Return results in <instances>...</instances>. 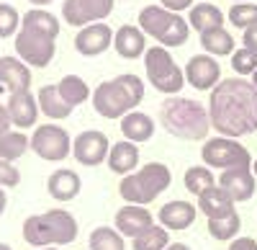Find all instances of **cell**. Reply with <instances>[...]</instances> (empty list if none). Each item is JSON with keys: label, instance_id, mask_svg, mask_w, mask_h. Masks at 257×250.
<instances>
[{"label": "cell", "instance_id": "cell-1", "mask_svg": "<svg viewBox=\"0 0 257 250\" xmlns=\"http://www.w3.org/2000/svg\"><path fill=\"white\" fill-rule=\"evenodd\" d=\"M211 127L219 137L237 139L257 132V88L252 80L226 77L211 91L208 101Z\"/></svg>", "mask_w": 257, "mask_h": 250}, {"label": "cell", "instance_id": "cell-2", "mask_svg": "<svg viewBox=\"0 0 257 250\" xmlns=\"http://www.w3.org/2000/svg\"><path fill=\"white\" fill-rule=\"evenodd\" d=\"M160 121L170 134H175L180 139H190V142L206 139L211 129V116L203 103L180 98V96H170L160 106Z\"/></svg>", "mask_w": 257, "mask_h": 250}, {"label": "cell", "instance_id": "cell-3", "mask_svg": "<svg viewBox=\"0 0 257 250\" xmlns=\"http://www.w3.org/2000/svg\"><path fill=\"white\" fill-rule=\"evenodd\" d=\"M144 98V82L139 75H118L105 80L93 91V109L103 119H123L137 111Z\"/></svg>", "mask_w": 257, "mask_h": 250}, {"label": "cell", "instance_id": "cell-4", "mask_svg": "<svg viewBox=\"0 0 257 250\" xmlns=\"http://www.w3.org/2000/svg\"><path fill=\"white\" fill-rule=\"evenodd\" d=\"M173 183V173L165 162H149L144 168L134 171L132 176H123L118 183V194L126 204L147 206L152 204L165 189Z\"/></svg>", "mask_w": 257, "mask_h": 250}, {"label": "cell", "instance_id": "cell-5", "mask_svg": "<svg viewBox=\"0 0 257 250\" xmlns=\"http://www.w3.org/2000/svg\"><path fill=\"white\" fill-rule=\"evenodd\" d=\"M139 29L160 41V47H183L190 34V24L180 16L162 6H147L139 11Z\"/></svg>", "mask_w": 257, "mask_h": 250}, {"label": "cell", "instance_id": "cell-6", "mask_svg": "<svg viewBox=\"0 0 257 250\" xmlns=\"http://www.w3.org/2000/svg\"><path fill=\"white\" fill-rule=\"evenodd\" d=\"M144 67L147 77L152 82V88L165 93V96H178L185 86V70L178 67V62L173 59L165 47H149L144 54Z\"/></svg>", "mask_w": 257, "mask_h": 250}, {"label": "cell", "instance_id": "cell-7", "mask_svg": "<svg viewBox=\"0 0 257 250\" xmlns=\"http://www.w3.org/2000/svg\"><path fill=\"white\" fill-rule=\"evenodd\" d=\"M201 157L211 168H221V171H231V168H252V157L247 152L244 144H239L237 139L229 137H213L201 147Z\"/></svg>", "mask_w": 257, "mask_h": 250}, {"label": "cell", "instance_id": "cell-8", "mask_svg": "<svg viewBox=\"0 0 257 250\" xmlns=\"http://www.w3.org/2000/svg\"><path fill=\"white\" fill-rule=\"evenodd\" d=\"M54 39L41 34L36 29H29V26H21L18 34H16V54L26 62L31 67H47L49 62L54 59Z\"/></svg>", "mask_w": 257, "mask_h": 250}, {"label": "cell", "instance_id": "cell-9", "mask_svg": "<svg viewBox=\"0 0 257 250\" xmlns=\"http://www.w3.org/2000/svg\"><path fill=\"white\" fill-rule=\"evenodd\" d=\"M31 150L49 162H62L72 152V139L67 129L57 127V124H41L31 134Z\"/></svg>", "mask_w": 257, "mask_h": 250}, {"label": "cell", "instance_id": "cell-10", "mask_svg": "<svg viewBox=\"0 0 257 250\" xmlns=\"http://www.w3.org/2000/svg\"><path fill=\"white\" fill-rule=\"evenodd\" d=\"M111 13H113V0H64L62 6V18L77 29L100 24Z\"/></svg>", "mask_w": 257, "mask_h": 250}, {"label": "cell", "instance_id": "cell-11", "mask_svg": "<svg viewBox=\"0 0 257 250\" xmlns=\"http://www.w3.org/2000/svg\"><path fill=\"white\" fill-rule=\"evenodd\" d=\"M108 152H111V142L103 132L98 129H88V132H80L75 139H72V155L80 165H100L103 160H108Z\"/></svg>", "mask_w": 257, "mask_h": 250}, {"label": "cell", "instance_id": "cell-12", "mask_svg": "<svg viewBox=\"0 0 257 250\" xmlns=\"http://www.w3.org/2000/svg\"><path fill=\"white\" fill-rule=\"evenodd\" d=\"M185 82L196 91H213L221 82V65L211 54H196L185 65Z\"/></svg>", "mask_w": 257, "mask_h": 250}, {"label": "cell", "instance_id": "cell-13", "mask_svg": "<svg viewBox=\"0 0 257 250\" xmlns=\"http://www.w3.org/2000/svg\"><path fill=\"white\" fill-rule=\"evenodd\" d=\"M113 227L123 235V237H132L137 240L139 235H144L147 230L155 227V217L149 214L147 206H137V204H126L116 212L113 217Z\"/></svg>", "mask_w": 257, "mask_h": 250}, {"label": "cell", "instance_id": "cell-14", "mask_svg": "<svg viewBox=\"0 0 257 250\" xmlns=\"http://www.w3.org/2000/svg\"><path fill=\"white\" fill-rule=\"evenodd\" d=\"M113 44V31L108 24H90V26H82L75 36V49L82 57H98L103 54Z\"/></svg>", "mask_w": 257, "mask_h": 250}, {"label": "cell", "instance_id": "cell-15", "mask_svg": "<svg viewBox=\"0 0 257 250\" xmlns=\"http://www.w3.org/2000/svg\"><path fill=\"white\" fill-rule=\"evenodd\" d=\"M219 186L231 196V201H249L257 191V178L252 168H231L219 176Z\"/></svg>", "mask_w": 257, "mask_h": 250}, {"label": "cell", "instance_id": "cell-16", "mask_svg": "<svg viewBox=\"0 0 257 250\" xmlns=\"http://www.w3.org/2000/svg\"><path fill=\"white\" fill-rule=\"evenodd\" d=\"M6 109H8L13 127H18V129H31L39 119V101H36V96H31V91L11 93Z\"/></svg>", "mask_w": 257, "mask_h": 250}, {"label": "cell", "instance_id": "cell-17", "mask_svg": "<svg viewBox=\"0 0 257 250\" xmlns=\"http://www.w3.org/2000/svg\"><path fill=\"white\" fill-rule=\"evenodd\" d=\"M0 86L8 93L29 91L31 86V70L21 57H0Z\"/></svg>", "mask_w": 257, "mask_h": 250}, {"label": "cell", "instance_id": "cell-18", "mask_svg": "<svg viewBox=\"0 0 257 250\" xmlns=\"http://www.w3.org/2000/svg\"><path fill=\"white\" fill-rule=\"evenodd\" d=\"M113 49L123 59H139L147 54V34L139 26L126 24L113 34Z\"/></svg>", "mask_w": 257, "mask_h": 250}, {"label": "cell", "instance_id": "cell-19", "mask_svg": "<svg viewBox=\"0 0 257 250\" xmlns=\"http://www.w3.org/2000/svg\"><path fill=\"white\" fill-rule=\"evenodd\" d=\"M196 214H198V206H193L190 201H167L157 219L165 230H188V227L196 222Z\"/></svg>", "mask_w": 257, "mask_h": 250}, {"label": "cell", "instance_id": "cell-20", "mask_svg": "<svg viewBox=\"0 0 257 250\" xmlns=\"http://www.w3.org/2000/svg\"><path fill=\"white\" fill-rule=\"evenodd\" d=\"M198 212H203L208 219H224L229 214H234V201L231 196L221 189V186H211L198 196Z\"/></svg>", "mask_w": 257, "mask_h": 250}, {"label": "cell", "instance_id": "cell-21", "mask_svg": "<svg viewBox=\"0 0 257 250\" xmlns=\"http://www.w3.org/2000/svg\"><path fill=\"white\" fill-rule=\"evenodd\" d=\"M80 189H82V181H80V176H77L75 171H70V168L54 171V173L49 176V181H47V191H49V196L57 199V201H72V199L80 194Z\"/></svg>", "mask_w": 257, "mask_h": 250}, {"label": "cell", "instance_id": "cell-22", "mask_svg": "<svg viewBox=\"0 0 257 250\" xmlns=\"http://www.w3.org/2000/svg\"><path fill=\"white\" fill-rule=\"evenodd\" d=\"M44 219L52 230L54 245H70L77 240V219L67 209H49L44 212Z\"/></svg>", "mask_w": 257, "mask_h": 250}, {"label": "cell", "instance_id": "cell-23", "mask_svg": "<svg viewBox=\"0 0 257 250\" xmlns=\"http://www.w3.org/2000/svg\"><path fill=\"white\" fill-rule=\"evenodd\" d=\"M108 168L113 173L123 176H132L139 168V147L134 142H116L111 144V152H108Z\"/></svg>", "mask_w": 257, "mask_h": 250}, {"label": "cell", "instance_id": "cell-24", "mask_svg": "<svg viewBox=\"0 0 257 250\" xmlns=\"http://www.w3.org/2000/svg\"><path fill=\"white\" fill-rule=\"evenodd\" d=\"M121 134L126 142H147V139H152L155 134V121L149 114H142V111H132V114H126L121 119Z\"/></svg>", "mask_w": 257, "mask_h": 250}, {"label": "cell", "instance_id": "cell-25", "mask_svg": "<svg viewBox=\"0 0 257 250\" xmlns=\"http://www.w3.org/2000/svg\"><path fill=\"white\" fill-rule=\"evenodd\" d=\"M36 101H39V111L49 116V119H67L72 114V106L67 101L59 96V88L57 86H44L39 93H36Z\"/></svg>", "mask_w": 257, "mask_h": 250}, {"label": "cell", "instance_id": "cell-26", "mask_svg": "<svg viewBox=\"0 0 257 250\" xmlns=\"http://www.w3.org/2000/svg\"><path fill=\"white\" fill-rule=\"evenodd\" d=\"M188 24H190V29H196L198 34H203V31H208V29L224 26V13H221V8L211 6V3H198V6L190 8Z\"/></svg>", "mask_w": 257, "mask_h": 250}, {"label": "cell", "instance_id": "cell-27", "mask_svg": "<svg viewBox=\"0 0 257 250\" xmlns=\"http://www.w3.org/2000/svg\"><path fill=\"white\" fill-rule=\"evenodd\" d=\"M201 47L211 57H226V54H234V36L224 26L208 29V31L201 34Z\"/></svg>", "mask_w": 257, "mask_h": 250}, {"label": "cell", "instance_id": "cell-28", "mask_svg": "<svg viewBox=\"0 0 257 250\" xmlns=\"http://www.w3.org/2000/svg\"><path fill=\"white\" fill-rule=\"evenodd\" d=\"M24 240H26L29 245H34L36 250L54 245V237H52V230H49L44 214H31V217H26V222H24Z\"/></svg>", "mask_w": 257, "mask_h": 250}, {"label": "cell", "instance_id": "cell-29", "mask_svg": "<svg viewBox=\"0 0 257 250\" xmlns=\"http://www.w3.org/2000/svg\"><path fill=\"white\" fill-rule=\"evenodd\" d=\"M31 150V137H26L24 132H3L0 134V157L16 162L18 157H24Z\"/></svg>", "mask_w": 257, "mask_h": 250}, {"label": "cell", "instance_id": "cell-30", "mask_svg": "<svg viewBox=\"0 0 257 250\" xmlns=\"http://www.w3.org/2000/svg\"><path fill=\"white\" fill-rule=\"evenodd\" d=\"M57 88H59V96L70 103V106H80V103H85L90 98V88H88V82H85L80 75H64L59 82H57Z\"/></svg>", "mask_w": 257, "mask_h": 250}, {"label": "cell", "instance_id": "cell-31", "mask_svg": "<svg viewBox=\"0 0 257 250\" xmlns=\"http://www.w3.org/2000/svg\"><path fill=\"white\" fill-rule=\"evenodd\" d=\"M21 26L36 29V31L47 34V36H52V39L59 36V21H57V16L49 13V11H44V8H31V11H26V16L21 18Z\"/></svg>", "mask_w": 257, "mask_h": 250}, {"label": "cell", "instance_id": "cell-32", "mask_svg": "<svg viewBox=\"0 0 257 250\" xmlns=\"http://www.w3.org/2000/svg\"><path fill=\"white\" fill-rule=\"evenodd\" d=\"M90 250H126V237L116 227H95L88 240Z\"/></svg>", "mask_w": 257, "mask_h": 250}, {"label": "cell", "instance_id": "cell-33", "mask_svg": "<svg viewBox=\"0 0 257 250\" xmlns=\"http://www.w3.org/2000/svg\"><path fill=\"white\" fill-rule=\"evenodd\" d=\"M239 230H242V219H239L237 212L229 214V217H224V219H208V235H211L213 240H219V242L237 240Z\"/></svg>", "mask_w": 257, "mask_h": 250}, {"label": "cell", "instance_id": "cell-34", "mask_svg": "<svg viewBox=\"0 0 257 250\" xmlns=\"http://www.w3.org/2000/svg\"><path fill=\"white\" fill-rule=\"evenodd\" d=\"M183 183H185V189L196 196H201L206 189H211V186H216L211 168H206V165H193V168H188L185 176H183Z\"/></svg>", "mask_w": 257, "mask_h": 250}, {"label": "cell", "instance_id": "cell-35", "mask_svg": "<svg viewBox=\"0 0 257 250\" xmlns=\"http://www.w3.org/2000/svg\"><path fill=\"white\" fill-rule=\"evenodd\" d=\"M170 245V235H167V230L160 224H155L152 230H147L144 235H139L137 240H132V247L134 250H165Z\"/></svg>", "mask_w": 257, "mask_h": 250}, {"label": "cell", "instance_id": "cell-36", "mask_svg": "<svg viewBox=\"0 0 257 250\" xmlns=\"http://www.w3.org/2000/svg\"><path fill=\"white\" fill-rule=\"evenodd\" d=\"M229 21H231V26L244 29V31L257 26V6L254 3H237V6H231Z\"/></svg>", "mask_w": 257, "mask_h": 250}, {"label": "cell", "instance_id": "cell-37", "mask_svg": "<svg viewBox=\"0 0 257 250\" xmlns=\"http://www.w3.org/2000/svg\"><path fill=\"white\" fill-rule=\"evenodd\" d=\"M21 26V16L11 3H0V39H8L13 34H18Z\"/></svg>", "mask_w": 257, "mask_h": 250}, {"label": "cell", "instance_id": "cell-38", "mask_svg": "<svg viewBox=\"0 0 257 250\" xmlns=\"http://www.w3.org/2000/svg\"><path fill=\"white\" fill-rule=\"evenodd\" d=\"M231 67L237 70L239 75H254V70H257V54H254L252 49H247V47L234 49V54H231Z\"/></svg>", "mask_w": 257, "mask_h": 250}, {"label": "cell", "instance_id": "cell-39", "mask_svg": "<svg viewBox=\"0 0 257 250\" xmlns=\"http://www.w3.org/2000/svg\"><path fill=\"white\" fill-rule=\"evenodd\" d=\"M18 181H21L18 168H16L13 162H8V160L0 157V186H6V189H11V186H18Z\"/></svg>", "mask_w": 257, "mask_h": 250}, {"label": "cell", "instance_id": "cell-40", "mask_svg": "<svg viewBox=\"0 0 257 250\" xmlns=\"http://www.w3.org/2000/svg\"><path fill=\"white\" fill-rule=\"evenodd\" d=\"M162 8L180 13V11H190L193 8V0H162Z\"/></svg>", "mask_w": 257, "mask_h": 250}, {"label": "cell", "instance_id": "cell-41", "mask_svg": "<svg viewBox=\"0 0 257 250\" xmlns=\"http://www.w3.org/2000/svg\"><path fill=\"white\" fill-rule=\"evenodd\" d=\"M229 250H257V242L252 237H237V240H231Z\"/></svg>", "mask_w": 257, "mask_h": 250}, {"label": "cell", "instance_id": "cell-42", "mask_svg": "<svg viewBox=\"0 0 257 250\" xmlns=\"http://www.w3.org/2000/svg\"><path fill=\"white\" fill-rule=\"evenodd\" d=\"M242 41H244V47H247V49H252V52L257 54V26L247 29L244 36H242Z\"/></svg>", "mask_w": 257, "mask_h": 250}, {"label": "cell", "instance_id": "cell-43", "mask_svg": "<svg viewBox=\"0 0 257 250\" xmlns=\"http://www.w3.org/2000/svg\"><path fill=\"white\" fill-rule=\"evenodd\" d=\"M11 127H13V121H11V116H8V109L0 103V134L11 132Z\"/></svg>", "mask_w": 257, "mask_h": 250}, {"label": "cell", "instance_id": "cell-44", "mask_svg": "<svg viewBox=\"0 0 257 250\" xmlns=\"http://www.w3.org/2000/svg\"><path fill=\"white\" fill-rule=\"evenodd\" d=\"M6 206H8V196H6V191H3V186H0V214L6 212Z\"/></svg>", "mask_w": 257, "mask_h": 250}, {"label": "cell", "instance_id": "cell-45", "mask_svg": "<svg viewBox=\"0 0 257 250\" xmlns=\"http://www.w3.org/2000/svg\"><path fill=\"white\" fill-rule=\"evenodd\" d=\"M165 250H190V247H188L185 242H170V245H167Z\"/></svg>", "mask_w": 257, "mask_h": 250}, {"label": "cell", "instance_id": "cell-46", "mask_svg": "<svg viewBox=\"0 0 257 250\" xmlns=\"http://www.w3.org/2000/svg\"><path fill=\"white\" fill-rule=\"evenodd\" d=\"M29 3H34V6H39V8H41V6H49L52 0H29Z\"/></svg>", "mask_w": 257, "mask_h": 250}, {"label": "cell", "instance_id": "cell-47", "mask_svg": "<svg viewBox=\"0 0 257 250\" xmlns=\"http://www.w3.org/2000/svg\"><path fill=\"white\" fill-rule=\"evenodd\" d=\"M0 250H13L11 245H6V242H0Z\"/></svg>", "mask_w": 257, "mask_h": 250}, {"label": "cell", "instance_id": "cell-48", "mask_svg": "<svg viewBox=\"0 0 257 250\" xmlns=\"http://www.w3.org/2000/svg\"><path fill=\"white\" fill-rule=\"evenodd\" d=\"M252 86L257 88V70H254V75H252Z\"/></svg>", "mask_w": 257, "mask_h": 250}, {"label": "cell", "instance_id": "cell-49", "mask_svg": "<svg viewBox=\"0 0 257 250\" xmlns=\"http://www.w3.org/2000/svg\"><path fill=\"white\" fill-rule=\"evenodd\" d=\"M252 173H254V178H257V160L252 162Z\"/></svg>", "mask_w": 257, "mask_h": 250}, {"label": "cell", "instance_id": "cell-50", "mask_svg": "<svg viewBox=\"0 0 257 250\" xmlns=\"http://www.w3.org/2000/svg\"><path fill=\"white\" fill-rule=\"evenodd\" d=\"M39 250H59V247H39Z\"/></svg>", "mask_w": 257, "mask_h": 250}, {"label": "cell", "instance_id": "cell-51", "mask_svg": "<svg viewBox=\"0 0 257 250\" xmlns=\"http://www.w3.org/2000/svg\"><path fill=\"white\" fill-rule=\"evenodd\" d=\"M237 3H247V0H237Z\"/></svg>", "mask_w": 257, "mask_h": 250}]
</instances>
